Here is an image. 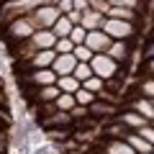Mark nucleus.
I'll use <instances>...</instances> for the list:
<instances>
[{"instance_id":"obj_42","label":"nucleus","mask_w":154,"mask_h":154,"mask_svg":"<svg viewBox=\"0 0 154 154\" xmlns=\"http://www.w3.org/2000/svg\"><path fill=\"white\" fill-rule=\"evenodd\" d=\"M152 154H154V149H152Z\"/></svg>"},{"instance_id":"obj_40","label":"nucleus","mask_w":154,"mask_h":154,"mask_svg":"<svg viewBox=\"0 0 154 154\" xmlns=\"http://www.w3.org/2000/svg\"><path fill=\"white\" fill-rule=\"evenodd\" d=\"M146 57H149V59H154V41L149 44V49H146Z\"/></svg>"},{"instance_id":"obj_36","label":"nucleus","mask_w":154,"mask_h":154,"mask_svg":"<svg viewBox=\"0 0 154 154\" xmlns=\"http://www.w3.org/2000/svg\"><path fill=\"white\" fill-rule=\"evenodd\" d=\"M57 8H59V13L64 16V13H69L75 5H72V0H57Z\"/></svg>"},{"instance_id":"obj_14","label":"nucleus","mask_w":154,"mask_h":154,"mask_svg":"<svg viewBox=\"0 0 154 154\" xmlns=\"http://www.w3.org/2000/svg\"><path fill=\"white\" fill-rule=\"evenodd\" d=\"M126 141H128V146H131L136 154H152V149H154L152 144H149L146 139H141L136 131H128L126 134Z\"/></svg>"},{"instance_id":"obj_38","label":"nucleus","mask_w":154,"mask_h":154,"mask_svg":"<svg viewBox=\"0 0 154 154\" xmlns=\"http://www.w3.org/2000/svg\"><path fill=\"white\" fill-rule=\"evenodd\" d=\"M33 154H54V146H38L33 149Z\"/></svg>"},{"instance_id":"obj_3","label":"nucleus","mask_w":154,"mask_h":154,"mask_svg":"<svg viewBox=\"0 0 154 154\" xmlns=\"http://www.w3.org/2000/svg\"><path fill=\"white\" fill-rule=\"evenodd\" d=\"M90 67H93V75L100 77L103 82H108V80H113L116 75H118V62H113L108 54H93V59H90Z\"/></svg>"},{"instance_id":"obj_39","label":"nucleus","mask_w":154,"mask_h":154,"mask_svg":"<svg viewBox=\"0 0 154 154\" xmlns=\"http://www.w3.org/2000/svg\"><path fill=\"white\" fill-rule=\"evenodd\" d=\"M146 72L154 77V59H149V62H146Z\"/></svg>"},{"instance_id":"obj_16","label":"nucleus","mask_w":154,"mask_h":154,"mask_svg":"<svg viewBox=\"0 0 154 154\" xmlns=\"http://www.w3.org/2000/svg\"><path fill=\"white\" fill-rule=\"evenodd\" d=\"M105 54H108L113 62L121 64V62H126V57H128V44H126V41H110V46H108Z\"/></svg>"},{"instance_id":"obj_10","label":"nucleus","mask_w":154,"mask_h":154,"mask_svg":"<svg viewBox=\"0 0 154 154\" xmlns=\"http://www.w3.org/2000/svg\"><path fill=\"white\" fill-rule=\"evenodd\" d=\"M75 67H77L75 54H57L51 69L57 72V77H64V75H72V72H75Z\"/></svg>"},{"instance_id":"obj_12","label":"nucleus","mask_w":154,"mask_h":154,"mask_svg":"<svg viewBox=\"0 0 154 154\" xmlns=\"http://www.w3.org/2000/svg\"><path fill=\"white\" fill-rule=\"evenodd\" d=\"M88 113L93 116V118H98V121H103V118H110V116L118 113V110H116V105H113V103H105V100H95V103L88 108Z\"/></svg>"},{"instance_id":"obj_29","label":"nucleus","mask_w":154,"mask_h":154,"mask_svg":"<svg viewBox=\"0 0 154 154\" xmlns=\"http://www.w3.org/2000/svg\"><path fill=\"white\" fill-rule=\"evenodd\" d=\"M46 134H49L51 141H67L72 134V128H46Z\"/></svg>"},{"instance_id":"obj_21","label":"nucleus","mask_w":154,"mask_h":154,"mask_svg":"<svg viewBox=\"0 0 154 154\" xmlns=\"http://www.w3.org/2000/svg\"><path fill=\"white\" fill-rule=\"evenodd\" d=\"M69 31H72V21L67 16H59V18H57V23L51 26V33H54L57 38H67V36H69Z\"/></svg>"},{"instance_id":"obj_23","label":"nucleus","mask_w":154,"mask_h":154,"mask_svg":"<svg viewBox=\"0 0 154 154\" xmlns=\"http://www.w3.org/2000/svg\"><path fill=\"white\" fill-rule=\"evenodd\" d=\"M126 134H128V128L123 126L118 118H116L113 123H108V126H105V136H110V139H126Z\"/></svg>"},{"instance_id":"obj_28","label":"nucleus","mask_w":154,"mask_h":154,"mask_svg":"<svg viewBox=\"0 0 154 154\" xmlns=\"http://www.w3.org/2000/svg\"><path fill=\"white\" fill-rule=\"evenodd\" d=\"M82 88H85V90H90V93H95V95H98L100 90L105 88V82L100 80V77H95V75H93L90 80H85V82H82Z\"/></svg>"},{"instance_id":"obj_2","label":"nucleus","mask_w":154,"mask_h":154,"mask_svg":"<svg viewBox=\"0 0 154 154\" xmlns=\"http://www.w3.org/2000/svg\"><path fill=\"white\" fill-rule=\"evenodd\" d=\"M33 33H36V26H33L31 16H21V18L8 23V41L11 44H21V41L31 38Z\"/></svg>"},{"instance_id":"obj_22","label":"nucleus","mask_w":154,"mask_h":154,"mask_svg":"<svg viewBox=\"0 0 154 154\" xmlns=\"http://www.w3.org/2000/svg\"><path fill=\"white\" fill-rule=\"evenodd\" d=\"M75 105H77V103H75V95H72V93H62L59 98L54 100V108H57V110H62V113H69Z\"/></svg>"},{"instance_id":"obj_18","label":"nucleus","mask_w":154,"mask_h":154,"mask_svg":"<svg viewBox=\"0 0 154 154\" xmlns=\"http://www.w3.org/2000/svg\"><path fill=\"white\" fill-rule=\"evenodd\" d=\"M59 95H62V90L57 88V85H46V88H38L36 90V100L41 105H44V103H54Z\"/></svg>"},{"instance_id":"obj_41","label":"nucleus","mask_w":154,"mask_h":154,"mask_svg":"<svg viewBox=\"0 0 154 154\" xmlns=\"http://www.w3.org/2000/svg\"><path fill=\"white\" fill-rule=\"evenodd\" d=\"M0 90H3V80H0Z\"/></svg>"},{"instance_id":"obj_19","label":"nucleus","mask_w":154,"mask_h":154,"mask_svg":"<svg viewBox=\"0 0 154 154\" xmlns=\"http://www.w3.org/2000/svg\"><path fill=\"white\" fill-rule=\"evenodd\" d=\"M105 154H136V152L128 146L126 139H110L105 144Z\"/></svg>"},{"instance_id":"obj_11","label":"nucleus","mask_w":154,"mask_h":154,"mask_svg":"<svg viewBox=\"0 0 154 154\" xmlns=\"http://www.w3.org/2000/svg\"><path fill=\"white\" fill-rule=\"evenodd\" d=\"M118 121H121L123 126L128 128V131H139V128H141L144 123H149L146 118H144V116H139L136 110H131V108H128V110H123V113L118 116Z\"/></svg>"},{"instance_id":"obj_32","label":"nucleus","mask_w":154,"mask_h":154,"mask_svg":"<svg viewBox=\"0 0 154 154\" xmlns=\"http://www.w3.org/2000/svg\"><path fill=\"white\" fill-rule=\"evenodd\" d=\"M139 136H141V139H146V141L149 144H152V146H154V126H152V123H144V126L141 128H139Z\"/></svg>"},{"instance_id":"obj_24","label":"nucleus","mask_w":154,"mask_h":154,"mask_svg":"<svg viewBox=\"0 0 154 154\" xmlns=\"http://www.w3.org/2000/svg\"><path fill=\"white\" fill-rule=\"evenodd\" d=\"M95 100H98V95L90 93V90H85V88H80V90L75 93V103H77V105H85V108H90Z\"/></svg>"},{"instance_id":"obj_4","label":"nucleus","mask_w":154,"mask_h":154,"mask_svg":"<svg viewBox=\"0 0 154 154\" xmlns=\"http://www.w3.org/2000/svg\"><path fill=\"white\" fill-rule=\"evenodd\" d=\"M100 31L108 33L110 41H126V38L134 36V23H128V21H116V18H105L103 26H100Z\"/></svg>"},{"instance_id":"obj_13","label":"nucleus","mask_w":154,"mask_h":154,"mask_svg":"<svg viewBox=\"0 0 154 154\" xmlns=\"http://www.w3.org/2000/svg\"><path fill=\"white\" fill-rule=\"evenodd\" d=\"M131 110H136L139 116H144L146 121H154V100L144 98V95H139L136 100H131Z\"/></svg>"},{"instance_id":"obj_31","label":"nucleus","mask_w":154,"mask_h":154,"mask_svg":"<svg viewBox=\"0 0 154 154\" xmlns=\"http://www.w3.org/2000/svg\"><path fill=\"white\" fill-rule=\"evenodd\" d=\"M139 90H141V95H144V98L154 100V77H149V80H141Z\"/></svg>"},{"instance_id":"obj_15","label":"nucleus","mask_w":154,"mask_h":154,"mask_svg":"<svg viewBox=\"0 0 154 154\" xmlns=\"http://www.w3.org/2000/svg\"><path fill=\"white\" fill-rule=\"evenodd\" d=\"M103 21H105L103 13H98V11H85V13H82V23H80V26H82L85 31H98V28L103 26Z\"/></svg>"},{"instance_id":"obj_30","label":"nucleus","mask_w":154,"mask_h":154,"mask_svg":"<svg viewBox=\"0 0 154 154\" xmlns=\"http://www.w3.org/2000/svg\"><path fill=\"white\" fill-rule=\"evenodd\" d=\"M72 49H75V44H72L69 38H57V44H54L57 54H72Z\"/></svg>"},{"instance_id":"obj_35","label":"nucleus","mask_w":154,"mask_h":154,"mask_svg":"<svg viewBox=\"0 0 154 154\" xmlns=\"http://www.w3.org/2000/svg\"><path fill=\"white\" fill-rule=\"evenodd\" d=\"M64 16L72 21V26H80V23H82V13H80V11H75V8H72L69 13H64Z\"/></svg>"},{"instance_id":"obj_7","label":"nucleus","mask_w":154,"mask_h":154,"mask_svg":"<svg viewBox=\"0 0 154 154\" xmlns=\"http://www.w3.org/2000/svg\"><path fill=\"white\" fill-rule=\"evenodd\" d=\"M23 80L36 85V90H38V88H46V85H57V72L54 69H31Z\"/></svg>"},{"instance_id":"obj_43","label":"nucleus","mask_w":154,"mask_h":154,"mask_svg":"<svg viewBox=\"0 0 154 154\" xmlns=\"http://www.w3.org/2000/svg\"><path fill=\"white\" fill-rule=\"evenodd\" d=\"M152 126H154V121H152Z\"/></svg>"},{"instance_id":"obj_26","label":"nucleus","mask_w":154,"mask_h":154,"mask_svg":"<svg viewBox=\"0 0 154 154\" xmlns=\"http://www.w3.org/2000/svg\"><path fill=\"white\" fill-rule=\"evenodd\" d=\"M85 36H88V31H85L82 26H72V31H69V36H67V38L77 46V44H85Z\"/></svg>"},{"instance_id":"obj_9","label":"nucleus","mask_w":154,"mask_h":154,"mask_svg":"<svg viewBox=\"0 0 154 154\" xmlns=\"http://www.w3.org/2000/svg\"><path fill=\"white\" fill-rule=\"evenodd\" d=\"M54 59H57V51L54 49H44V51H36V54L28 59V67H31V69H51Z\"/></svg>"},{"instance_id":"obj_1","label":"nucleus","mask_w":154,"mask_h":154,"mask_svg":"<svg viewBox=\"0 0 154 154\" xmlns=\"http://www.w3.org/2000/svg\"><path fill=\"white\" fill-rule=\"evenodd\" d=\"M41 5H54V0H5L0 16H3V23H11V21H16V18H21V16L33 13Z\"/></svg>"},{"instance_id":"obj_37","label":"nucleus","mask_w":154,"mask_h":154,"mask_svg":"<svg viewBox=\"0 0 154 154\" xmlns=\"http://www.w3.org/2000/svg\"><path fill=\"white\" fill-rule=\"evenodd\" d=\"M72 5H75V11H80V13L90 11V5H88V0H72Z\"/></svg>"},{"instance_id":"obj_8","label":"nucleus","mask_w":154,"mask_h":154,"mask_svg":"<svg viewBox=\"0 0 154 154\" xmlns=\"http://www.w3.org/2000/svg\"><path fill=\"white\" fill-rule=\"evenodd\" d=\"M72 116L69 113H62V110H54L51 116H44L41 118V126L44 128H72Z\"/></svg>"},{"instance_id":"obj_33","label":"nucleus","mask_w":154,"mask_h":154,"mask_svg":"<svg viewBox=\"0 0 154 154\" xmlns=\"http://www.w3.org/2000/svg\"><path fill=\"white\" fill-rule=\"evenodd\" d=\"M69 116H72V121H82L85 116H90V113H88V108H85V105H75V108L69 110Z\"/></svg>"},{"instance_id":"obj_25","label":"nucleus","mask_w":154,"mask_h":154,"mask_svg":"<svg viewBox=\"0 0 154 154\" xmlns=\"http://www.w3.org/2000/svg\"><path fill=\"white\" fill-rule=\"evenodd\" d=\"M72 75H75L80 82L90 80V77H93V67H90V62H77V67H75V72H72Z\"/></svg>"},{"instance_id":"obj_5","label":"nucleus","mask_w":154,"mask_h":154,"mask_svg":"<svg viewBox=\"0 0 154 154\" xmlns=\"http://www.w3.org/2000/svg\"><path fill=\"white\" fill-rule=\"evenodd\" d=\"M28 16H31L36 31H44V28H51V26H54L57 18H59L62 13H59V8H57V5H41V8H36L33 13H28Z\"/></svg>"},{"instance_id":"obj_6","label":"nucleus","mask_w":154,"mask_h":154,"mask_svg":"<svg viewBox=\"0 0 154 154\" xmlns=\"http://www.w3.org/2000/svg\"><path fill=\"white\" fill-rule=\"evenodd\" d=\"M85 46H88L93 54H105L110 46V36L108 33H103L98 28V31H88V36H85Z\"/></svg>"},{"instance_id":"obj_20","label":"nucleus","mask_w":154,"mask_h":154,"mask_svg":"<svg viewBox=\"0 0 154 154\" xmlns=\"http://www.w3.org/2000/svg\"><path fill=\"white\" fill-rule=\"evenodd\" d=\"M108 18H116V21H128L134 23V18H136V13L131 11V8H121V5H110L108 13H105Z\"/></svg>"},{"instance_id":"obj_27","label":"nucleus","mask_w":154,"mask_h":154,"mask_svg":"<svg viewBox=\"0 0 154 154\" xmlns=\"http://www.w3.org/2000/svg\"><path fill=\"white\" fill-rule=\"evenodd\" d=\"M72 54H75L77 62H90V59H93V51H90L85 44H77L75 49H72Z\"/></svg>"},{"instance_id":"obj_34","label":"nucleus","mask_w":154,"mask_h":154,"mask_svg":"<svg viewBox=\"0 0 154 154\" xmlns=\"http://www.w3.org/2000/svg\"><path fill=\"white\" fill-rule=\"evenodd\" d=\"M108 5H121V8H136L139 0H105Z\"/></svg>"},{"instance_id":"obj_17","label":"nucleus","mask_w":154,"mask_h":154,"mask_svg":"<svg viewBox=\"0 0 154 154\" xmlns=\"http://www.w3.org/2000/svg\"><path fill=\"white\" fill-rule=\"evenodd\" d=\"M57 88H59L62 93H72L75 95L77 90L82 88V82H80L75 75H64V77H57Z\"/></svg>"}]
</instances>
